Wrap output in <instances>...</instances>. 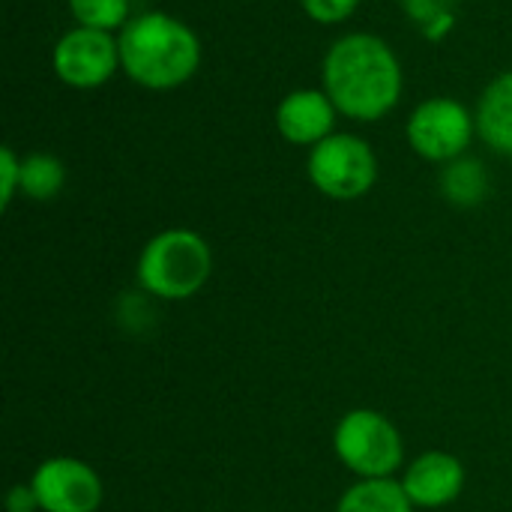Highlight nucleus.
<instances>
[{
    "mask_svg": "<svg viewBox=\"0 0 512 512\" xmlns=\"http://www.w3.org/2000/svg\"><path fill=\"white\" fill-rule=\"evenodd\" d=\"M321 84L342 117L375 123L399 105L405 75L387 39L375 33H345L324 54Z\"/></svg>",
    "mask_w": 512,
    "mask_h": 512,
    "instance_id": "nucleus-1",
    "label": "nucleus"
},
{
    "mask_svg": "<svg viewBox=\"0 0 512 512\" xmlns=\"http://www.w3.org/2000/svg\"><path fill=\"white\" fill-rule=\"evenodd\" d=\"M117 45L120 69L129 81L147 90L183 87L201 66L198 33L168 12L153 9L132 15L117 33Z\"/></svg>",
    "mask_w": 512,
    "mask_h": 512,
    "instance_id": "nucleus-2",
    "label": "nucleus"
},
{
    "mask_svg": "<svg viewBox=\"0 0 512 512\" xmlns=\"http://www.w3.org/2000/svg\"><path fill=\"white\" fill-rule=\"evenodd\" d=\"M213 273L210 243L189 228H168L150 237L138 255V285L159 300L195 297Z\"/></svg>",
    "mask_w": 512,
    "mask_h": 512,
    "instance_id": "nucleus-3",
    "label": "nucleus"
},
{
    "mask_svg": "<svg viewBox=\"0 0 512 512\" xmlns=\"http://www.w3.org/2000/svg\"><path fill=\"white\" fill-rule=\"evenodd\" d=\"M333 450L339 462L360 480H387L405 465L399 429L375 408L348 411L333 432Z\"/></svg>",
    "mask_w": 512,
    "mask_h": 512,
    "instance_id": "nucleus-4",
    "label": "nucleus"
},
{
    "mask_svg": "<svg viewBox=\"0 0 512 512\" xmlns=\"http://www.w3.org/2000/svg\"><path fill=\"white\" fill-rule=\"evenodd\" d=\"M306 174L321 195L333 201H357L378 180V156L360 135L333 132L309 150Z\"/></svg>",
    "mask_w": 512,
    "mask_h": 512,
    "instance_id": "nucleus-5",
    "label": "nucleus"
},
{
    "mask_svg": "<svg viewBox=\"0 0 512 512\" xmlns=\"http://www.w3.org/2000/svg\"><path fill=\"white\" fill-rule=\"evenodd\" d=\"M405 135L420 159L447 165L465 156L477 135V120L462 102L450 96H432L411 111Z\"/></svg>",
    "mask_w": 512,
    "mask_h": 512,
    "instance_id": "nucleus-6",
    "label": "nucleus"
},
{
    "mask_svg": "<svg viewBox=\"0 0 512 512\" xmlns=\"http://www.w3.org/2000/svg\"><path fill=\"white\" fill-rule=\"evenodd\" d=\"M54 75L75 90H93L114 78L120 69V45L114 33L75 24L51 51Z\"/></svg>",
    "mask_w": 512,
    "mask_h": 512,
    "instance_id": "nucleus-7",
    "label": "nucleus"
},
{
    "mask_svg": "<svg viewBox=\"0 0 512 512\" xmlns=\"http://www.w3.org/2000/svg\"><path fill=\"white\" fill-rule=\"evenodd\" d=\"M30 486L42 512H96L105 498L99 474L72 456L45 459L33 471Z\"/></svg>",
    "mask_w": 512,
    "mask_h": 512,
    "instance_id": "nucleus-8",
    "label": "nucleus"
},
{
    "mask_svg": "<svg viewBox=\"0 0 512 512\" xmlns=\"http://www.w3.org/2000/svg\"><path fill=\"white\" fill-rule=\"evenodd\" d=\"M336 105L324 90L300 87L276 108V129L294 147H315L336 132Z\"/></svg>",
    "mask_w": 512,
    "mask_h": 512,
    "instance_id": "nucleus-9",
    "label": "nucleus"
},
{
    "mask_svg": "<svg viewBox=\"0 0 512 512\" xmlns=\"http://www.w3.org/2000/svg\"><path fill=\"white\" fill-rule=\"evenodd\" d=\"M402 489L414 507H423V510L447 507L465 489V465L453 453L429 450L405 468Z\"/></svg>",
    "mask_w": 512,
    "mask_h": 512,
    "instance_id": "nucleus-10",
    "label": "nucleus"
},
{
    "mask_svg": "<svg viewBox=\"0 0 512 512\" xmlns=\"http://www.w3.org/2000/svg\"><path fill=\"white\" fill-rule=\"evenodd\" d=\"M477 135L501 156H512V69L495 75L474 108Z\"/></svg>",
    "mask_w": 512,
    "mask_h": 512,
    "instance_id": "nucleus-11",
    "label": "nucleus"
},
{
    "mask_svg": "<svg viewBox=\"0 0 512 512\" xmlns=\"http://www.w3.org/2000/svg\"><path fill=\"white\" fill-rule=\"evenodd\" d=\"M336 512H414V504L405 495L402 483H396L393 477H387V480H357L339 498Z\"/></svg>",
    "mask_w": 512,
    "mask_h": 512,
    "instance_id": "nucleus-12",
    "label": "nucleus"
},
{
    "mask_svg": "<svg viewBox=\"0 0 512 512\" xmlns=\"http://www.w3.org/2000/svg\"><path fill=\"white\" fill-rule=\"evenodd\" d=\"M441 189H444L450 204L474 207V204H480L486 198V189H489L486 168L477 159L459 156V159L447 162V168L441 174Z\"/></svg>",
    "mask_w": 512,
    "mask_h": 512,
    "instance_id": "nucleus-13",
    "label": "nucleus"
},
{
    "mask_svg": "<svg viewBox=\"0 0 512 512\" xmlns=\"http://www.w3.org/2000/svg\"><path fill=\"white\" fill-rule=\"evenodd\" d=\"M66 183V168L51 153H27L21 156V195L33 201H51L60 195Z\"/></svg>",
    "mask_w": 512,
    "mask_h": 512,
    "instance_id": "nucleus-14",
    "label": "nucleus"
},
{
    "mask_svg": "<svg viewBox=\"0 0 512 512\" xmlns=\"http://www.w3.org/2000/svg\"><path fill=\"white\" fill-rule=\"evenodd\" d=\"M459 3L462 0H402V9L423 30L426 39L441 42L456 27Z\"/></svg>",
    "mask_w": 512,
    "mask_h": 512,
    "instance_id": "nucleus-15",
    "label": "nucleus"
},
{
    "mask_svg": "<svg viewBox=\"0 0 512 512\" xmlns=\"http://www.w3.org/2000/svg\"><path fill=\"white\" fill-rule=\"evenodd\" d=\"M75 24L81 27H93V30H123L129 15V0H66Z\"/></svg>",
    "mask_w": 512,
    "mask_h": 512,
    "instance_id": "nucleus-16",
    "label": "nucleus"
},
{
    "mask_svg": "<svg viewBox=\"0 0 512 512\" xmlns=\"http://www.w3.org/2000/svg\"><path fill=\"white\" fill-rule=\"evenodd\" d=\"M300 6H303V12H306L312 21L330 27V24L348 21V18L357 12L360 0H300Z\"/></svg>",
    "mask_w": 512,
    "mask_h": 512,
    "instance_id": "nucleus-17",
    "label": "nucleus"
},
{
    "mask_svg": "<svg viewBox=\"0 0 512 512\" xmlns=\"http://www.w3.org/2000/svg\"><path fill=\"white\" fill-rule=\"evenodd\" d=\"M21 192V156L12 147L0 150V207L6 210Z\"/></svg>",
    "mask_w": 512,
    "mask_h": 512,
    "instance_id": "nucleus-18",
    "label": "nucleus"
},
{
    "mask_svg": "<svg viewBox=\"0 0 512 512\" xmlns=\"http://www.w3.org/2000/svg\"><path fill=\"white\" fill-rule=\"evenodd\" d=\"M6 510L9 512H42L39 507V498H36V492H33V486L27 483V486H12L9 489V498H6Z\"/></svg>",
    "mask_w": 512,
    "mask_h": 512,
    "instance_id": "nucleus-19",
    "label": "nucleus"
}]
</instances>
